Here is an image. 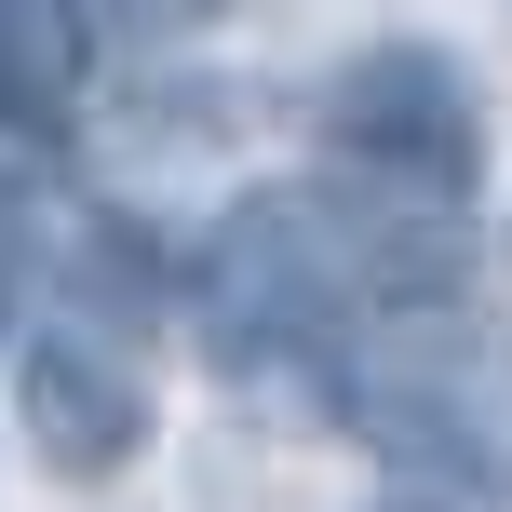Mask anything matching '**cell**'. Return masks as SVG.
<instances>
[{"label": "cell", "instance_id": "1", "mask_svg": "<svg viewBox=\"0 0 512 512\" xmlns=\"http://www.w3.org/2000/svg\"><path fill=\"white\" fill-rule=\"evenodd\" d=\"M324 149L364 189L432 216V203H472V176H486V108H472V81L432 41H378L324 81Z\"/></svg>", "mask_w": 512, "mask_h": 512}, {"label": "cell", "instance_id": "2", "mask_svg": "<svg viewBox=\"0 0 512 512\" xmlns=\"http://www.w3.org/2000/svg\"><path fill=\"white\" fill-rule=\"evenodd\" d=\"M14 432L41 445L54 472H122L135 445H149V378H135L122 351H95V337H27L14 351Z\"/></svg>", "mask_w": 512, "mask_h": 512}, {"label": "cell", "instance_id": "3", "mask_svg": "<svg viewBox=\"0 0 512 512\" xmlns=\"http://www.w3.org/2000/svg\"><path fill=\"white\" fill-rule=\"evenodd\" d=\"M108 14H122V27H162V41H189V27H216L230 0H108Z\"/></svg>", "mask_w": 512, "mask_h": 512}]
</instances>
